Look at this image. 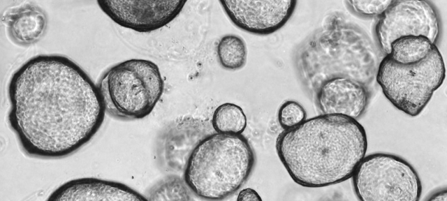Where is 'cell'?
<instances>
[{
	"mask_svg": "<svg viewBox=\"0 0 447 201\" xmlns=\"http://www.w3.org/2000/svg\"><path fill=\"white\" fill-rule=\"evenodd\" d=\"M237 200H261L259 194L254 189L247 188L240 191Z\"/></svg>",
	"mask_w": 447,
	"mask_h": 201,
	"instance_id": "obj_21",
	"label": "cell"
},
{
	"mask_svg": "<svg viewBox=\"0 0 447 201\" xmlns=\"http://www.w3.org/2000/svg\"><path fill=\"white\" fill-rule=\"evenodd\" d=\"M247 117L239 105L225 103L214 111L211 125L216 133L224 134H242L247 127Z\"/></svg>",
	"mask_w": 447,
	"mask_h": 201,
	"instance_id": "obj_17",
	"label": "cell"
},
{
	"mask_svg": "<svg viewBox=\"0 0 447 201\" xmlns=\"http://www.w3.org/2000/svg\"><path fill=\"white\" fill-rule=\"evenodd\" d=\"M351 177L361 201H418L422 194V183L413 166L390 153L365 155Z\"/></svg>",
	"mask_w": 447,
	"mask_h": 201,
	"instance_id": "obj_7",
	"label": "cell"
},
{
	"mask_svg": "<svg viewBox=\"0 0 447 201\" xmlns=\"http://www.w3.org/2000/svg\"><path fill=\"white\" fill-rule=\"evenodd\" d=\"M369 89L360 81L337 77L322 83L314 99L321 114H342L357 119L368 107Z\"/></svg>",
	"mask_w": 447,
	"mask_h": 201,
	"instance_id": "obj_12",
	"label": "cell"
},
{
	"mask_svg": "<svg viewBox=\"0 0 447 201\" xmlns=\"http://www.w3.org/2000/svg\"><path fill=\"white\" fill-rule=\"evenodd\" d=\"M209 131L208 123L198 118L184 117L173 121L161 131L156 140L160 165L173 173L184 171L192 150Z\"/></svg>",
	"mask_w": 447,
	"mask_h": 201,
	"instance_id": "obj_11",
	"label": "cell"
},
{
	"mask_svg": "<svg viewBox=\"0 0 447 201\" xmlns=\"http://www.w3.org/2000/svg\"><path fill=\"white\" fill-rule=\"evenodd\" d=\"M445 77L444 61L436 46L426 58L412 64H401L384 55L375 80L395 108L415 117L425 109Z\"/></svg>",
	"mask_w": 447,
	"mask_h": 201,
	"instance_id": "obj_6",
	"label": "cell"
},
{
	"mask_svg": "<svg viewBox=\"0 0 447 201\" xmlns=\"http://www.w3.org/2000/svg\"><path fill=\"white\" fill-rule=\"evenodd\" d=\"M392 2L393 0L345 1L351 12L363 17H380Z\"/></svg>",
	"mask_w": 447,
	"mask_h": 201,
	"instance_id": "obj_20",
	"label": "cell"
},
{
	"mask_svg": "<svg viewBox=\"0 0 447 201\" xmlns=\"http://www.w3.org/2000/svg\"><path fill=\"white\" fill-rule=\"evenodd\" d=\"M440 29L438 13L430 1L393 0L379 17L374 32L379 49L386 55L393 41L405 36H423L437 45Z\"/></svg>",
	"mask_w": 447,
	"mask_h": 201,
	"instance_id": "obj_8",
	"label": "cell"
},
{
	"mask_svg": "<svg viewBox=\"0 0 447 201\" xmlns=\"http://www.w3.org/2000/svg\"><path fill=\"white\" fill-rule=\"evenodd\" d=\"M96 3L117 24L136 32L149 33L173 22L186 1L98 0Z\"/></svg>",
	"mask_w": 447,
	"mask_h": 201,
	"instance_id": "obj_9",
	"label": "cell"
},
{
	"mask_svg": "<svg viewBox=\"0 0 447 201\" xmlns=\"http://www.w3.org/2000/svg\"><path fill=\"white\" fill-rule=\"evenodd\" d=\"M190 192L184 179L170 174L152 186L145 197L147 200H189Z\"/></svg>",
	"mask_w": 447,
	"mask_h": 201,
	"instance_id": "obj_18",
	"label": "cell"
},
{
	"mask_svg": "<svg viewBox=\"0 0 447 201\" xmlns=\"http://www.w3.org/2000/svg\"><path fill=\"white\" fill-rule=\"evenodd\" d=\"M217 56L223 68L228 70H240L247 63L246 43L243 38L237 35H224L217 45Z\"/></svg>",
	"mask_w": 447,
	"mask_h": 201,
	"instance_id": "obj_16",
	"label": "cell"
},
{
	"mask_svg": "<svg viewBox=\"0 0 447 201\" xmlns=\"http://www.w3.org/2000/svg\"><path fill=\"white\" fill-rule=\"evenodd\" d=\"M219 3L236 27L258 36L279 31L290 20L297 6L295 0H221Z\"/></svg>",
	"mask_w": 447,
	"mask_h": 201,
	"instance_id": "obj_10",
	"label": "cell"
},
{
	"mask_svg": "<svg viewBox=\"0 0 447 201\" xmlns=\"http://www.w3.org/2000/svg\"><path fill=\"white\" fill-rule=\"evenodd\" d=\"M367 147V133L357 119L324 114L284 130L275 144L289 176L308 188L325 187L350 179Z\"/></svg>",
	"mask_w": 447,
	"mask_h": 201,
	"instance_id": "obj_2",
	"label": "cell"
},
{
	"mask_svg": "<svg viewBox=\"0 0 447 201\" xmlns=\"http://www.w3.org/2000/svg\"><path fill=\"white\" fill-rule=\"evenodd\" d=\"M8 124L22 151L46 160L68 157L87 144L105 119L97 84L70 58L38 54L10 77Z\"/></svg>",
	"mask_w": 447,
	"mask_h": 201,
	"instance_id": "obj_1",
	"label": "cell"
},
{
	"mask_svg": "<svg viewBox=\"0 0 447 201\" xmlns=\"http://www.w3.org/2000/svg\"><path fill=\"white\" fill-rule=\"evenodd\" d=\"M436 46L425 36H405L393 41L388 55L397 63L412 64L426 58Z\"/></svg>",
	"mask_w": 447,
	"mask_h": 201,
	"instance_id": "obj_15",
	"label": "cell"
},
{
	"mask_svg": "<svg viewBox=\"0 0 447 201\" xmlns=\"http://www.w3.org/2000/svg\"><path fill=\"white\" fill-rule=\"evenodd\" d=\"M307 119L305 108L297 101L288 100L278 110V121L284 130L291 128Z\"/></svg>",
	"mask_w": 447,
	"mask_h": 201,
	"instance_id": "obj_19",
	"label": "cell"
},
{
	"mask_svg": "<svg viewBox=\"0 0 447 201\" xmlns=\"http://www.w3.org/2000/svg\"><path fill=\"white\" fill-rule=\"evenodd\" d=\"M380 61L379 49L367 33L339 12L328 14L295 54L298 77L313 98L322 83L337 77L369 88Z\"/></svg>",
	"mask_w": 447,
	"mask_h": 201,
	"instance_id": "obj_3",
	"label": "cell"
},
{
	"mask_svg": "<svg viewBox=\"0 0 447 201\" xmlns=\"http://www.w3.org/2000/svg\"><path fill=\"white\" fill-rule=\"evenodd\" d=\"M9 38L20 46L36 44L45 36L47 15L38 5L28 2L10 8L1 17Z\"/></svg>",
	"mask_w": 447,
	"mask_h": 201,
	"instance_id": "obj_14",
	"label": "cell"
},
{
	"mask_svg": "<svg viewBox=\"0 0 447 201\" xmlns=\"http://www.w3.org/2000/svg\"><path fill=\"white\" fill-rule=\"evenodd\" d=\"M47 200H147L145 196L115 181L95 177H82L69 180L54 190Z\"/></svg>",
	"mask_w": 447,
	"mask_h": 201,
	"instance_id": "obj_13",
	"label": "cell"
},
{
	"mask_svg": "<svg viewBox=\"0 0 447 201\" xmlns=\"http://www.w3.org/2000/svg\"><path fill=\"white\" fill-rule=\"evenodd\" d=\"M106 113L124 121L151 114L164 91L159 66L143 59H131L109 67L97 83Z\"/></svg>",
	"mask_w": 447,
	"mask_h": 201,
	"instance_id": "obj_5",
	"label": "cell"
},
{
	"mask_svg": "<svg viewBox=\"0 0 447 201\" xmlns=\"http://www.w3.org/2000/svg\"><path fill=\"white\" fill-rule=\"evenodd\" d=\"M255 163L254 149L244 135L214 132L203 137L192 150L183 179L195 195L223 200L242 186Z\"/></svg>",
	"mask_w": 447,
	"mask_h": 201,
	"instance_id": "obj_4",
	"label": "cell"
},
{
	"mask_svg": "<svg viewBox=\"0 0 447 201\" xmlns=\"http://www.w3.org/2000/svg\"><path fill=\"white\" fill-rule=\"evenodd\" d=\"M427 200H439V201H446L447 200V191L446 188H444L442 190H439L435 191L433 194L427 198Z\"/></svg>",
	"mask_w": 447,
	"mask_h": 201,
	"instance_id": "obj_22",
	"label": "cell"
}]
</instances>
